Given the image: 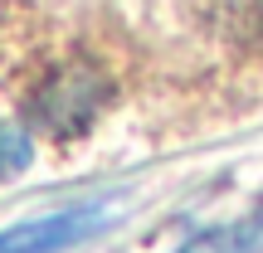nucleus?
<instances>
[{"label": "nucleus", "mask_w": 263, "mask_h": 253, "mask_svg": "<svg viewBox=\"0 0 263 253\" xmlns=\"http://www.w3.org/2000/svg\"><path fill=\"white\" fill-rule=\"evenodd\" d=\"M258 224H224V229H210V234L190 239L180 253H254L258 248Z\"/></svg>", "instance_id": "nucleus-2"}, {"label": "nucleus", "mask_w": 263, "mask_h": 253, "mask_svg": "<svg viewBox=\"0 0 263 253\" xmlns=\"http://www.w3.org/2000/svg\"><path fill=\"white\" fill-rule=\"evenodd\" d=\"M103 224H107V205L54 209V215H39V219L0 229V253H68L88 234H98Z\"/></svg>", "instance_id": "nucleus-1"}]
</instances>
